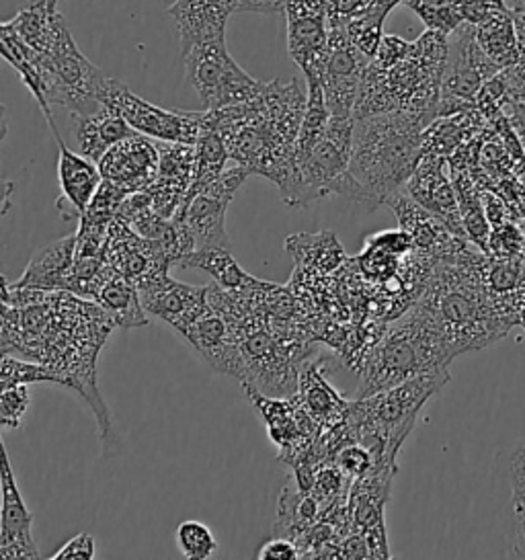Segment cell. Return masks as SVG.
<instances>
[{
  "label": "cell",
  "mask_w": 525,
  "mask_h": 560,
  "mask_svg": "<svg viewBox=\"0 0 525 560\" xmlns=\"http://www.w3.org/2000/svg\"><path fill=\"white\" fill-rule=\"evenodd\" d=\"M386 206L393 208L400 229L409 232L415 250L423 253L427 257L443 261L468 248V238L456 234L443 220L429 212L405 191H398L388 199Z\"/></svg>",
  "instance_id": "2e32d148"
},
{
  "label": "cell",
  "mask_w": 525,
  "mask_h": 560,
  "mask_svg": "<svg viewBox=\"0 0 525 560\" xmlns=\"http://www.w3.org/2000/svg\"><path fill=\"white\" fill-rule=\"evenodd\" d=\"M159 150H161L159 177L148 189V194L152 199V208L166 220H173L196 179V144L159 142Z\"/></svg>",
  "instance_id": "d6986e66"
},
{
  "label": "cell",
  "mask_w": 525,
  "mask_h": 560,
  "mask_svg": "<svg viewBox=\"0 0 525 560\" xmlns=\"http://www.w3.org/2000/svg\"><path fill=\"white\" fill-rule=\"evenodd\" d=\"M250 171L245 166H229L213 182L187 194L179 212L173 218L194 238L199 248H230L226 232V212L236 191L248 179Z\"/></svg>",
  "instance_id": "9c48e42d"
},
{
  "label": "cell",
  "mask_w": 525,
  "mask_h": 560,
  "mask_svg": "<svg viewBox=\"0 0 525 560\" xmlns=\"http://www.w3.org/2000/svg\"><path fill=\"white\" fill-rule=\"evenodd\" d=\"M46 2H48L51 9H56V4H58V0H46Z\"/></svg>",
  "instance_id": "bcb514c9"
},
{
  "label": "cell",
  "mask_w": 525,
  "mask_h": 560,
  "mask_svg": "<svg viewBox=\"0 0 525 560\" xmlns=\"http://www.w3.org/2000/svg\"><path fill=\"white\" fill-rule=\"evenodd\" d=\"M476 39L482 51L501 70L517 65L524 58L517 30H515L513 9L476 25Z\"/></svg>",
  "instance_id": "83f0119b"
},
{
  "label": "cell",
  "mask_w": 525,
  "mask_h": 560,
  "mask_svg": "<svg viewBox=\"0 0 525 560\" xmlns=\"http://www.w3.org/2000/svg\"><path fill=\"white\" fill-rule=\"evenodd\" d=\"M101 103L115 109L136 132L159 142L197 144L206 124V112H171L156 107L114 79H107L103 86Z\"/></svg>",
  "instance_id": "30bf717a"
},
{
  "label": "cell",
  "mask_w": 525,
  "mask_h": 560,
  "mask_svg": "<svg viewBox=\"0 0 525 560\" xmlns=\"http://www.w3.org/2000/svg\"><path fill=\"white\" fill-rule=\"evenodd\" d=\"M97 555V544L95 538L86 532L77 534L51 557V560H93Z\"/></svg>",
  "instance_id": "74e56055"
},
{
  "label": "cell",
  "mask_w": 525,
  "mask_h": 560,
  "mask_svg": "<svg viewBox=\"0 0 525 560\" xmlns=\"http://www.w3.org/2000/svg\"><path fill=\"white\" fill-rule=\"evenodd\" d=\"M499 79L505 86L508 101H517L525 105V58H522L517 65L501 70Z\"/></svg>",
  "instance_id": "60d3db41"
},
{
  "label": "cell",
  "mask_w": 525,
  "mask_h": 560,
  "mask_svg": "<svg viewBox=\"0 0 525 560\" xmlns=\"http://www.w3.org/2000/svg\"><path fill=\"white\" fill-rule=\"evenodd\" d=\"M365 245L377 248V250H384L388 255H396V257H409V253L415 250L409 232L402 231V229L374 234L365 241Z\"/></svg>",
  "instance_id": "8d00e7d4"
},
{
  "label": "cell",
  "mask_w": 525,
  "mask_h": 560,
  "mask_svg": "<svg viewBox=\"0 0 525 560\" xmlns=\"http://www.w3.org/2000/svg\"><path fill=\"white\" fill-rule=\"evenodd\" d=\"M2 510H0V559L37 560L39 550L33 540V513L23 501L15 475L11 470L7 445H2Z\"/></svg>",
  "instance_id": "e0dca14e"
},
{
  "label": "cell",
  "mask_w": 525,
  "mask_h": 560,
  "mask_svg": "<svg viewBox=\"0 0 525 560\" xmlns=\"http://www.w3.org/2000/svg\"><path fill=\"white\" fill-rule=\"evenodd\" d=\"M308 89V86H306ZM302 81L265 83L255 100L208 112V124L226 142L230 159L250 175L276 183L283 196L294 182L295 144L306 114Z\"/></svg>",
  "instance_id": "6da1fadb"
},
{
  "label": "cell",
  "mask_w": 525,
  "mask_h": 560,
  "mask_svg": "<svg viewBox=\"0 0 525 560\" xmlns=\"http://www.w3.org/2000/svg\"><path fill=\"white\" fill-rule=\"evenodd\" d=\"M295 396L320 428H339L351 409L343 396L328 384L318 365H306L300 372Z\"/></svg>",
  "instance_id": "d4e9b609"
},
{
  "label": "cell",
  "mask_w": 525,
  "mask_h": 560,
  "mask_svg": "<svg viewBox=\"0 0 525 560\" xmlns=\"http://www.w3.org/2000/svg\"><path fill=\"white\" fill-rule=\"evenodd\" d=\"M93 300L114 320L117 329L130 330L148 325L147 308L138 285L115 271L112 265Z\"/></svg>",
  "instance_id": "cb8c5ba5"
},
{
  "label": "cell",
  "mask_w": 525,
  "mask_h": 560,
  "mask_svg": "<svg viewBox=\"0 0 525 560\" xmlns=\"http://www.w3.org/2000/svg\"><path fill=\"white\" fill-rule=\"evenodd\" d=\"M159 140L154 142V138H148L144 133H133L117 142L98 161L103 182L114 183L126 194L148 191L159 177Z\"/></svg>",
  "instance_id": "5bb4252c"
},
{
  "label": "cell",
  "mask_w": 525,
  "mask_h": 560,
  "mask_svg": "<svg viewBox=\"0 0 525 560\" xmlns=\"http://www.w3.org/2000/svg\"><path fill=\"white\" fill-rule=\"evenodd\" d=\"M405 4L431 32H440L450 37L464 25L459 0H405Z\"/></svg>",
  "instance_id": "f546056e"
},
{
  "label": "cell",
  "mask_w": 525,
  "mask_h": 560,
  "mask_svg": "<svg viewBox=\"0 0 525 560\" xmlns=\"http://www.w3.org/2000/svg\"><path fill=\"white\" fill-rule=\"evenodd\" d=\"M520 327L525 330V298L522 302V308H520Z\"/></svg>",
  "instance_id": "f6af8a7d"
},
{
  "label": "cell",
  "mask_w": 525,
  "mask_h": 560,
  "mask_svg": "<svg viewBox=\"0 0 525 560\" xmlns=\"http://www.w3.org/2000/svg\"><path fill=\"white\" fill-rule=\"evenodd\" d=\"M9 25L35 54L49 105H60L72 116L97 112L107 77L82 56L56 9L33 0Z\"/></svg>",
  "instance_id": "3957f363"
},
{
  "label": "cell",
  "mask_w": 525,
  "mask_h": 560,
  "mask_svg": "<svg viewBox=\"0 0 525 560\" xmlns=\"http://www.w3.org/2000/svg\"><path fill=\"white\" fill-rule=\"evenodd\" d=\"M458 351L419 300L386 330L361 368L358 398L377 395L410 378L447 370Z\"/></svg>",
  "instance_id": "5b68a950"
},
{
  "label": "cell",
  "mask_w": 525,
  "mask_h": 560,
  "mask_svg": "<svg viewBox=\"0 0 525 560\" xmlns=\"http://www.w3.org/2000/svg\"><path fill=\"white\" fill-rule=\"evenodd\" d=\"M283 13L292 62L302 70L306 83L320 81L330 34L327 0H285Z\"/></svg>",
  "instance_id": "7c38bea8"
},
{
  "label": "cell",
  "mask_w": 525,
  "mask_h": 560,
  "mask_svg": "<svg viewBox=\"0 0 525 560\" xmlns=\"http://www.w3.org/2000/svg\"><path fill=\"white\" fill-rule=\"evenodd\" d=\"M185 79L208 112L255 100L265 83L246 74L226 50V39L197 44L183 50Z\"/></svg>",
  "instance_id": "52a82bcc"
},
{
  "label": "cell",
  "mask_w": 525,
  "mask_h": 560,
  "mask_svg": "<svg viewBox=\"0 0 525 560\" xmlns=\"http://www.w3.org/2000/svg\"><path fill=\"white\" fill-rule=\"evenodd\" d=\"M285 0H238V11L261 13V15H276L283 13Z\"/></svg>",
  "instance_id": "b9f144b4"
},
{
  "label": "cell",
  "mask_w": 525,
  "mask_h": 560,
  "mask_svg": "<svg viewBox=\"0 0 525 560\" xmlns=\"http://www.w3.org/2000/svg\"><path fill=\"white\" fill-rule=\"evenodd\" d=\"M175 542H177L180 555L189 560L212 559L213 555L218 552V540H215L212 529L197 520H187L179 524L175 532Z\"/></svg>",
  "instance_id": "1f68e13d"
},
{
  "label": "cell",
  "mask_w": 525,
  "mask_h": 560,
  "mask_svg": "<svg viewBox=\"0 0 525 560\" xmlns=\"http://www.w3.org/2000/svg\"><path fill=\"white\" fill-rule=\"evenodd\" d=\"M450 37L427 30L393 67L370 62L355 103V119L382 114H412L433 124L440 117L442 81Z\"/></svg>",
  "instance_id": "277c9868"
},
{
  "label": "cell",
  "mask_w": 525,
  "mask_h": 560,
  "mask_svg": "<svg viewBox=\"0 0 525 560\" xmlns=\"http://www.w3.org/2000/svg\"><path fill=\"white\" fill-rule=\"evenodd\" d=\"M196 150V179H194L189 191L199 189V187L213 182L215 177H220L229 168V161H232L224 138L208 124V112H206V124H203V130L197 140Z\"/></svg>",
  "instance_id": "f1b7e54d"
},
{
  "label": "cell",
  "mask_w": 525,
  "mask_h": 560,
  "mask_svg": "<svg viewBox=\"0 0 525 560\" xmlns=\"http://www.w3.org/2000/svg\"><path fill=\"white\" fill-rule=\"evenodd\" d=\"M508 542L513 559H525V499L509 503Z\"/></svg>",
  "instance_id": "d590c367"
},
{
  "label": "cell",
  "mask_w": 525,
  "mask_h": 560,
  "mask_svg": "<svg viewBox=\"0 0 525 560\" xmlns=\"http://www.w3.org/2000/svg\"><path fill=\"white\" fill-rule=\"evenodd\" d=\"M136 285L140 290L147 313L164 320L168 327L177 330L180 337L199 316H203L212 308L210 288H197L171 280L168 269L150 273Z\"/></svg>",
  "instance_id": "4fadbf2b"
},
{
  "label": "cell",
  "mask_w": 525,
  "mask_h": 560,
  "mask_svg": "<svg viewBox=\"0 0 525 560\" xmlns=\"http://www.w3.org/2000/svg\"><path fill=\"white\" fill-rule=\"evenodd\" d=\"M77 261V234L58 238L33 253L27 269L13 283L15 288L65 292L66 278Z\"/></svg>",
  "instance_id": "7402d4cb"
},
{
  "label": "cell",
  "mask_w": 525,
  "mask_h": 560,
  "mask_svg": "<svg viewBox=\"0 0 525 560\" xmlns=\"http://www.w3.org/2000/svg\"><path fill=\"white\" fill-rule=\"evenodd\" d=\"M0 46H2V56L4 60L15 68L16 74L21 77L23 84L30 89V93L33 95V100L37 101L39 109L44 112L46 121H48L49 130L56 136H60L58 132V126L54 121L51 116V109H49V101L46 97V89H44V79H42V72L37 67V60H35V54L32 48L16 35L15 30L9 25V21H4L0 25Z\"/></svg>",
  "instance_id": "4316f807"
},
{
  "label": "cell",
  "mask_w": 525,
  "mask_h": 560,
  "mask_svg": "<svg viewBox=\"0 0 525 560\" xmlns=\"http://www.w3.org/2000/svg\"><path fill=\"white\" fill-rule=\"evenodd\" d=\"M400 2H405V0H376V2L372 4V9L368 11V15L374 19V21H377L380 25H384L388 13L393 11L394 7H398Z\"/></svg>",
  "instance_id": "7bdbcfd3"
},
{
  "label": "cell",
  "mask_w": 525,
  "mask_h": 560,
  "mask_svg": "<svg viewBox=\"0 0 525 560\" xmlns=\"http://www.w3.org/2000/svg\"><path fill=\"white\" fill-rule=\"evenodd\" d=\"M39 382H54L70 388V380L66 378L58 368L42 362H21L13 355H2V378L0 388H9L16 384H39Z\"/></svg>",
  "instance_id": "4dcf8cb0"
},
{
  "label": "cell",
  "mask_w": 525,
  "mask_h": 560,
  "mask_svg": "<svg viewBox=\"0 0 525 560\" xmlns=\"http://www.w3.org/2000/svg\"><path fill=\"white\" fill-rule=\"evenodd\" d=\"M450 37L447 62L443 70L440 117L476 109V100L485 83L501 72V68L480 48L475 25L464 23Z\"/></svg>",
  "instance_id": "ba28073f"
},
{
  "label": "cell",
  "mask_w": 525,
  "mask_h": 560,
  "mask_svg": "<svg viewBox=\"0 0 525 560\" xmlns=\"http://www.w3.org/2000/svg\"><path fill=\"white\" fill-rule=\"evenodd\" d=\"M72 124H74V138L79 144V152L86 159L95 161L97 165L98 161L107 154V150L114 149L117 142L138 133L124 117L107 105H101L97 112L86 116H72Z\"/></svg>",
  "instance_id": "603a6c76"
},
{
  "label": "cell",
  "mask_w": 525,
  "mask_h": 560,
  "mask_svg": "<svg viewBox=\"0 0 525 560\" xmlns=\"http://www.w3.org/2000/svg\"><path fill=\"white\" fill-rule=\"evenodd\" d=\"M56 142L60 183V198L56 201V208L66 222L81 220L103 183V175L95 161L86 159L81 152L68 149L62 136H56Z\"/></svg>",
  "instance_id": "ffe728a7"
},
{
  "label": "cell",
  "mask_w": 525,
  "mask_h": 560,
  "mask_svg": "<svg viewBox=\"0 0 525 560\" xmlns=\"http://www.w3.org/2000/svg\"><path fill=\"white\" fill-rule=\"evenodd\" d=\"M259 560H295L302 559V550L300 546L294 544V540L285 538V536H278L269 542L262 544L257 552Z\"/></svg>",
  "instance_id": "ab89813d"
},
{
  "label": "cell",
  "mask_w": 525,
  "mask_h": 560,
  "mask_svg": "<svg viewBox=\"0 0 525 560\" xmlns=\"http://www.w3.org/2000/svg\"><path fill=\"white\" fill-rule=\"evenodd\" d=\"M489 257L524 259L525 232L509 220L499 226H492L491 238H489Z\"/></svg>",
  "instance_id": "d6a6232c"
},
{
  "label": "cell",
  "mask_w": 525,
  "mask_h": 560,
  "mask_svg": "<svg viewBox=\"0 0 525 560\" xmlns=\"http://www.w3.org/2000/svg\"><path fill=\"white\" fill-rule=\"evenodd\" d=\"M513 18H515V30H517V37H520V46L524 51L525 58V0H520L517 7L513 9Z\"/></svg>",
  "instance_id": "ee69618b"
},
{
  "label": "cell",
  "mask_w": 525,
  "mask_h": 560,
  "mask_svg": "<svg viewBox=\"0 0 525 560\" xmlns=\"http://www.w3.org/2000/svg\"><path fill=\"white\" fill-rule=\"evenodd\" d=\"M370 58L349 39L343 25H330L327 56L323 67V89L328 112L335 117H355V103Z\"/></svg>",
  "instance_id": "8fae6325"
},
{
  "label": "cell",
  "mask_w": 525,
  "mask_h": 560,
  "mask_svg": "<svg viewBox=\"0 0 525 560\" xmlns=\"http://www.w3.org/2000/svg\"><path fill=\"white\" fill-rule=\"evenodd\" d=\"M429 126L423 117L402 112L355 119L349 168L332 194L368 210L386 206L419 165Z\"/></svg>",
  "instance_id": "7a4b0ae2"
},
{
  "label": "cell",
  "mask_w": 525,
  "mask_h": 560,
  "mask_svg": "<svg viewBox=\"0 0 525 560\" xmlns=\"http://www.w3.org/2000/svg\"><path fill=\"white\" fill-rule=\"evenodd\" d=\"M376 0H327L328 23L341 25L349 19L358 18L361 13L370 11Z\"/></svg>",
  "instance_id": "f35d334b"
},
{
  "label": "cell",
  "mask_w": 525,
  "mask_h": 560,
  "mask_svg": "<svg viewBox=\"0 0 525 560\" xmlns=\"http://www.w3.org/2000/svg\"><path fill=\"white\" fill-rule=\"evenodd\" d=\"M447 156L423 152L419 165L412 171L402 191L415 201H419L429 212L438 215L456 234L468 238L462 224L458 194L452 182V173L447 175Z\"/></svg>",
  "instance_id": "9a60e30c"
},
{
  "label": "cell",
  "mask_w": 525,
  "mask_h": 560,
  "mask_svg": "<svg viewBox=\"0 0 525 560\" xmlns=\"http://www.w3.org/2000/svg\"><path fill=\"white\" fill-rule=\"evenodd\" d=\"M238 11V0H175L166 11L180 37V51L226 39V25L232 13Z\"/></svg>",
  "instance_id": "44dd1931"
},
{
  "label": "cell",
  "mask_w": 525,
  "mask_h": 560,
  "mask_svg": "<svg viewBox=\"0 0 525 560\" xmlns=\"http://www.w3.org/2000/svg\"><path fill=\"white\" fill-rule=\"evenodd\" d=\"M183 339L196 349L197 355L208 363L213 372L238 378L241 382L245 380V360L236 335L229 320L218 311H213V306L183 332Z\"/></svg>",
  "instance_id": "ac0fdd59"
},
{
  "label": "cell",
  "mask_w": 525,
  "mask_h": 560,
  "mask_svg": "<svg viewBox=\"0 0 525 560\" xmlns=\"http://www.w3.org/2000/svg\"><path fill=\"white\" fill-rule=\"evenodd\" d=\"M32 396L27 384H16L9 388H0V423L2 428H21V421L30 409Z\"/></svg>",
  "instance_id": "836d02e7"
},
{
  "label": "cell",
  "mask_w": 525,
  "mask_h": 560,
  "mask_svg": "<svg viewBox=\"0 0 525 560\" xmlns=\"http://www.w3.org/2000/svg\"><path fill=\"white\" fill-rule=\"evenodd\" d=\"M177 267L208 271L215 281V285H220L226 292H255V290H265V288L273 285V283H265V281L248 276L245 269L236 264L230 248H199V250L185 255Z\"/></svg>",
  "instance_id": "484cf974"
},
{
  "label": "cell",
  "mask_w": 525,
  "mask_h": 560,
  "mask_svg": "<svg viewBox=\"0 0 525 560\" xmlns=\"http://www.w3.org/2000/svg\"><path fill=\"white\" fill-rule=\"evenodd\" d=\"M505 475L511 487V499H525V435L503 454Z\"/></svg>",
  "instance_id": "e575fe53"
},
{
  "label": "cell",
  "mask_w": 525,
  "mask_h": 560,
  "mask_svg": "<svg viewBox=\"0 0 525 560\" xmlns=\"http://www.w3.org/2000/svg\"><path fill=\"white\" fill-rule=\"evenodd\" d=\"M450 370L429 372L368 398H358L345 419L351 442H361L396 462L419 411L450 382Z\"/></svg>",
  "instance_id": "8992f818"
}]
</instances>
